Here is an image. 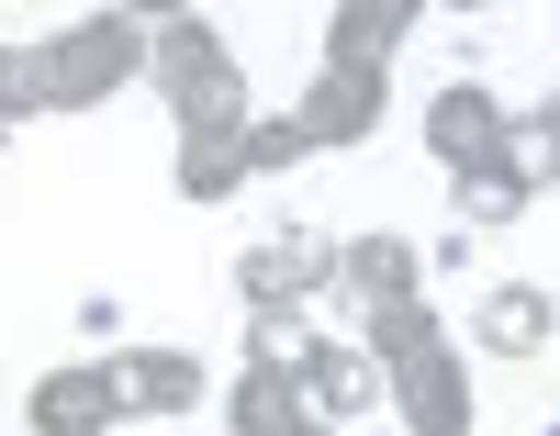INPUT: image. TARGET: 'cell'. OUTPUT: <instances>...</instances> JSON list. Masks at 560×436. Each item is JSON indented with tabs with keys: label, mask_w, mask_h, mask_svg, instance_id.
<instances>
[{
	"label": "cell",
	"mask_w": 560,
	"mask_h": 436,
	"mask_svg": "<svg viewBox=\"0 0 560 436\" xmlns=\"http://www.w3.org/2000/svg\"><path fill=\"white\" fill-rule=\"evenodd\" d=\"M147 45H158V23H135L124 0H113V12H79V23H57V34L34 45L45 113H90V102H113V90H135V79H147Z\"/></svg>",
	"instance_id": "obj_1"
},
{
	"label": "cell",
	"mask_w": 560,
	"mask_h": 436,
	"mask_svg": "<svg viewBox=\"0 0 560 436\" xmlns=\"http://www.w3.org/2000/svg\"><path fill=\"white\" fill-rule=\"evenodd\" d=\"M382 369H393L404 436H471V380H459V347H448V335H415V347H393Z\"/></svg>",
	"instance_id": "obj_2"
},
{
	"label": "cell",
	"mask_w": 560,
	"mask_h": 436,
	"mask_svg": "<svg viewBox=\"0 0 560 436\" xmlns=\"http://www.w3.org/2000/svg\"><path fill=\"white\" fill-rule=\"evenodd\" d=\"M504 145H516V113H504L482 79H459V90H438V102H427V157H438L448 179H482Z\"/></svg>",
	"instance_id": "obj_3"
},
{
	"label": "cell",
	"mask_w": 560,
	"mask_h": 436,
	"mask_svg": "<svg viewBox=\"0 0 560 436\" xmlns=\"http://www.w3.org/2000/svg\"><path fill=\"white\" fill-rule=\"evenodd\" d=\"M224 425H236V436H337V425L314 414V392H303L292 358H247L236 392H224Z\"/></svg>",
	"instance_id": "obj_4"
},
{
	"label": "cell",
	"mask_w": 560,
	"mask_h": 436,
	"mask_svg": "<svg viewBox=\"0 0 560 436\" xmlns=\"http://www.w3.org/2000/svg\"><path fill=\"white\" fill-rule=\"evenodd\" d=\"M382 102H393V90H382V68H370V57H325L292 113L314 123V145H359V134H382Z\"/></svg>",
	"instance_id": "obj_5"
},
{
	"label": "cell",
	"mask_w": 560,
	"mask_h": 436,
	"mask_svg": "<svg viewBox=\"0 0 560 436\" xmlns=\"http://www.w3.org/2000/svg\"><path fill=\"white\" fill-rule=\"evenodd\" d=\"M23 425H34V436H113V425H124V380H113V358H102V369H45L34 403H23Z\"/></svg>",
	"instance_id": "obj_6"
},
{
	"label": "cell",
	"mask_w": 560,
	"mask_h": 436,
	"mask_svg": "<svg viewBox=\"0 0 560 436\" xmlns=\"http://www.w3.org/2000/svg\"><path fill=\"white\" fill-rule=\"evenodd\" d=\"M292 369H303V392H314V414H325V425H348V414H370V403L393 392V369L370 358V347H337V335H303Z\"/></svg>",
	"instance_id": "obj_7"
},
{
	"label": "cell",
	"mask_w": 560,
	"mask_h": 436,
	"mask_svg": "<svg viewBox=\"0 0 560 436\" xmlns=\"http://www.w3.org/2000/svg\"><path fill=\"white\" fill-rule=\"evenodd\" d=\"M113 380H124V414H191L202 403V358L191 347H135V358H113Z\"/></svg>",
	"instance_id": "obj_8"
},
{
	"label": "cell",
	"mask_w": 560,
	"mask_h": 436,
	"mask_svg": "<svg viewBox=\"0 0 560 436\" xmlns=\"http://www.w3.org/2000/svg\"><path fill=\"white\" fill-rule=\"evenodd\" d=\"M482 347L493 358H538L549 347V291L538 280H493L482 291Z\"/></svg>",
	"instance_id": "obj_9"
},
{
	"label": "cell",
	"mask_w": 560,
	"mask_h": 436,
	"mask_svg": "<svg viewBox=\"0 0 560 436\" xmlns=\"http://www.w3.org/2000/svg\"><path fill=\"white\" fill-rule=\"evenodd\" d=\"M415 12H427V0H337V34H325V45H337V57H370V68H382L393 45L415 34Z\"/></svg>",
	"instance_id": "obj_10"
},
{
	"label": "cell",
	"mask_w": 560,
	"mask_h": 436,
	"mask_svg": "<svg viewBox=\"0 0 560 436\" xmlns=\"http://www.w3.org/2000/svg\"><path fill=\"white\" fill-rule=\"evenodd\" d=\"M415 280H427V258H415L404 235H348V291L359 303H404Z\"/></svg>",
	"instance_id": "obj_11"
},
{
	"label": "cell",
	"mask_w": 560,
	"mask_h": 436,
	"mask_svg": "<svg viewBox=\"0 0 560 436\" xmlns=\"http://www.w3.org/2000/svg\"><path fill=\"white\" fill-rule=\"evenodd\" d=\"M147 68H158V90H191V79H213V68H224V34H213L202 12H179V23H158Z\"/></svg>",
	"instance_id": "obj_12"
},
{
	"label": "cell",
	"mask_w": 560,
	"mask_h": 436,
	"mask_svg": "<svg viewBox=\"0 0 560 436\" xmlns=\"http://www.w3.org/2000/svg\"><path fill=\"white\" fill-rule=\"evenodd\" d=\"M179 202H224V190L247 179V134H179Z\"/></svg>",
	"instance_id": "obj_13"
},
{
	"label": "cell",
	"mask_w": 560,
	"mask_h": 436,
	"mask_svg": "<svg viewBox=\"0 0 560 436\" xmlns=\"http://www.w3.org/2000/svg\"><path fill=\"white\" fill-rule=\"evenodd\" d=\"M314 157V123L303 113H258L247 123V168H303Z\"/></svg>",
	"instance_id": "obj_14"
},
{
	"label": "cell",
	"mask_w": 560,
	"mask_h": 436,
	"mask_svg": "<svg viewBox=\"0 0 560 436\" xmlns=\"http://www.w3.org/2000/svg\"><path fill=\"white\" fill-rule=\"evenodd\" d=\"M45 113V79H34V45H0V134Z\"/></svg>",
	"instance_id": "obj_15"
},
{
	"label": "cell",
	"mask_w": 560,
	"mask_h": 436,
	"mask_svg": "<svg viewBox=\"0 0 560 436\" xmlns=\"http://www.w3.org/2000/svg\"><path fill=\"white\" fill-rule=\"evenodd\" d=\"M124 12H135V23H179V12H191V0H124Z\"/></svg>",
	"instance_id": "obj_16"
},
{
	"label": "cell",
	"mask_w": 560,
	"mask_h": 436,
	"mask_svg": "<svg viewBox=\"0 0 560 436\" xmlns=\"http://www.w3.org/2000/svg\"><path fill=\"white\" fill-rule=\"evenodd\" d=\"M538 123H549V134H560V90H549V102H538Z\"/></svg>",
	"instance_id": "obj_17"
},
{
	"label": "cell",
	"mask_w": 560,
	"mask_h": 436,
	"mask_svg": "<svg viewBox=\"0 0 560 436\" xmlns=\"http://www.w3.org/2000/svg\"><path fill=\"white\" fill-rule=\"evenodd\" d=\"M438 12H493V0H438Z\"/></svg>",
	"instance_id": "obj_18"
}]
</instances>
